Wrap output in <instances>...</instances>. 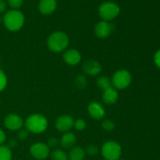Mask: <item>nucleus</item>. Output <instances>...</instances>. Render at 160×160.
<instances>
[{"label":"nucleus","mask_w":160,"mask_h":160,"mask_svg":"<svg viewBox=\"0 0 160 160\" xmlns=\"http://www.w3.org/2000/svg\"><path fill=\"white\" fill-rule=\"evenodd\" d=\"M2 21L8 30L11 31H17L24 23V16L20 11L16 9L9 10L5 14Z\"/></svg>","instance_id":"nucleus-1"},{"label":"nucleus","mask_w":160,"mask_h":160,"mask_svg":"<svg viewBox=\"0 0 160 160\" xmlns=\"http://www.w3.org/2000/svg\"><path fill=\"white\" fill-rule=\"evenodd\" d=\"M25 127L29 132L41 134L46 130L48 127V120L44 116L40 114H33L27 118Z\"/></svg>","instance_id":"nucleus-2"},{"label":"nucleus","mask_w":160,"mask_h":160,"mask_svg":"<svg viewBox=\"0 0 160 160\" xmlns=\"http://www.w3.org/2000/svg\"><path fill=\"white\" fill-rule=\"evenodd\" d=\"M69 44V38L65 33L56 31L48 38V46L54 52H60L67 48Z\"/></svg>","instance_id":"nucleus-3"},{"label":"nucleus","mask_w":160,"mask_h":160,"mask_svg":"<svg viewBox=\"0 0 160 160\" xmlns=\"http://www.w3.org/2000/svg\"><path fill=\"white\" fill-rule=\"evenodd\" d=\"M120 7L115 2H106L99 6L98 13L103 21H109L117 17L120 13Z\"/></svg>","instance_id":"nucleus-4"},{"label":"nucleus","mask_w":160,"mask_h":160,"mask_svg":"<svg viewBox=\"0 0 160 160\" xmlns=\"http://www.w3.org/2000/svg\"><path fill=\"white\" fill-rule=\"evenodd\" d=\"M122 149L117 142L109 141L106 142L102 148V154L106 160H118L121 156Z\"/></svg>","instance_id":"nucleus-5"},{"label":"nucleus","mask_w":160,"mask_h":160,"mask_svg":"<svg viewBox=\"0 0 160 160\" xmlns=\"http://www.w3.org/2000/svg\"><path fill=\"white\" fill-rule=\"evenodd\" d=\"M131 75L128 70H120L116 72L112 79V84L116 89H125L131 83Z\"/></svg>","instance_id":"nucleus-6"},{"label":"nucleus","mask_w":160,"mask_h":160,"mask_svg":"<svg viewBox=\"0 0 160 160\" xmlns=\"http://www.w3.org/2000/svg\"><path fill=\"white\" fill-rule=\"evenodd\" d=\"M31 156L37 159H45L49 155V148L46 144L38 142L34 144L30 148Z\"/></svg>","instance_id":"nucleus-7"},{"label":"nucleus","mask_w":160,"mask_h":160,"mask_svg":"<svg viewBox=\"0 0 160 160\" xmlns=\"http://www.w3.org/2000/svg\"><path fill=\"white\" fill-rule=\"evenodd\" d=\"M114 27L112 23L107 21H101L95 26V33L97 37L100 38H106L113 31Z\"/></svg>","instance_id":"nucleus-8"},{"label":"nucleus","mask_w":160,"mask_h":160,"mask_svg":"<svg viewBox=\"0 0 160 160\" xmlns=\"http://www.w3.org/2000/svg\"><path fill=\"white\" fill-rule=\"evenodd\" d=\"M5 126L11 131L20 130L23 127V122L21 117L17 114H9L5 118Z\"/></svg>","instance_id":"nucleus-9"},{"label":"nucleus","mask_w":160,"mask_h":160,"mask_svg":"<svg viewBox=\"0 0 160 160\" xmlns=\"http://www.w3.org/2000/svg\"><path fill=\"white\" fill-rule=\"evenodd\" d=\"M73 119L70 116L64 115L59 117L56 123V127L59 131L62 132H68L73 127Z\"/></svg>","instance_id":"nucleus-10"},{"label":"nucleus","mask_w":160,"mask_h":160,"mask_svg":"<svg viewBox=\"0 0 160 160\" xmlns=\"http://www.w3.org/2000/svg\"><path fill=\"white\" fill-rule=\"evenodd\" d=\"M84 73L90 76H96L102 71V66L95 60H88L83 65Z\"/></svg>","instance_id":"nucleus-11"},{"label":"nucleus","mask_w":160,"mask_h":160,"mask_svg":"<svg viewBox=\"0 0 160 160\" xmlns=\"http://www.w3.org/2000/svg\"><path fill=\"white\" fill-rule=\"evenodd\" d=\"M88 113L95 120H101L106 115V111L100 103L94 102L89 104Z\"/></svg>","instance_id":"nucleus-12"},{"label":"nucleus","mask_w":160,"mask_h":160,"mask_svg":"<svg viewBox=\"0 0 160 160\" xmlns=\"http://www.w3.org/2000/svg\"><path fill=\"white\" fill-rule=\"evenodd\" d=\"M64 61L70 66H75L81 60V55L78 50L70 48L67 50L63 54Z\"/></svg>","instance_id":"nucleus-13"},{"label":"nucleus","mask_w":160,"mask_h":160,"mask_svg":"<svg viewBox=\"0 0 160 160\" xmlns=\"http://www.w3.org/2000/svg\"><path fill=\"white\" fill-rule=\"evenodd\" d=\"M118 99V92L116 88L109 87L105 89L102 94V100L108 105L114 104Z\"/></svg>","instance_id":"nucleus-14"},{"label":"nucleus","mask_w":160,"mask_h":160,"mask_svg":"<svg viewBox=\"0 0 160 160\" xmlns=\"http://www.w3.org/2000/svg\"><path fill=\"white\" fill-rule=\"evenodd\" d=\"M56 8V0H40L39 10L42 14L48 15L55 11Z\"/></svg>","instance_id":"nucleus-15"},{"label":"nucleus","mask_w":160,"mask_h":160,"mask_svg":"<svg viewBox=\"0 0 160 160\" xmlns=\"http://www.w3.org/2000/svg\"><path fill=\"white\" fill-rule=\"evenodd\" d=\"M76 136L71 132H67L62 135L60 139V145L65 149L72 148L76 143Z\"/></svg>","instance_id":"nucleus-16"},{"label":"nucleus","mask_w":160,"mask_h":160,"mask_svg":"<svg viewBox=\"0 0 160 160\" xmlns=\"http://www.w3.org/2000/svg\"><path fill=\"white\" fill-rule=\"evenodd\" d=\"M85 156V150L81 147H73L69 153L70 160H83Z\"/></svg>","instance_id":"nucleus-17"},{"label":"nucleus","mask_w":160,"mask_h":160,"mask_svg":"<svg viewBox=\"0 0 160 160\" xmlns=\"http://www.w3.org/2000/svg\"><path fill=\"white\" fill-rule=\"evenodd\" d=\"M12 152L8 146L1 145L0 146V160H11Z\"/></svg>","instance_id":"nucleus-18"},{"label":"nucleus","mask_w":160,"mask_h":160,"mask_svg":"<svg viewBox=\"0 0 160 160\" xmlns=\"http://www.w3.org/2000/svg\"><path fill=\"white\" fill-rule=\"evenodd\" d=\"M97 85L98 88L105 90V89L111 87V81L107 77L102 76L97 80Z\"/></svg>","instance_id":"nucleus-19"},{"label":"nucleus","mask_w":160,"mask_h":160,"mask_svg":"<svg viewBox=\"0 0 160 160\" xmlns=\"http://www.w3.org/2000/svg\"><path fill=\"white\" fill-rule=\"evenodd\" d=\"M51 157L52 160H67L68 159L67 153L61 149L54 150L52 152Z\"/></svg>","instance_id":"nucleus-20"},{"label":"nucleus","mask_w":160,"mask_h":160,"mask_svg":"<svg viewBox=\"0 0 160 160\" xmlns=\"http://www.w3.org/2000/svg\"><path fill=\"white\" fill-rule=\"evenodd\" d=\"M76 86L80 89H83L87 86V79L84 75H78L75 80Z\"/></svg>","instance_id":"nucleus-21"},{"label":"nucleus","mask_w":160,"mask_h":160,"mask_svg":"<svg viewBox=\"0 0 160 160\" xmlns=\"http://www.w3.org/2000/svg\"><path fill=\"white\" fill-rule=\"evenodd\" d=\"M102 127L103 129L106 131L108 132H110V131H113V129L115 128V124L112 121L109 120H105L102 123Z\"/></svg>","instance_id":"nucleus-22"},{"label":"nucleus","mask_w":160,"mask_h":160,"mask_svg":"<svg viewBox=\"0 0 160 160\" xmlns=\"http://www.w3.org/2000/svg\"><path fill=\"white\" fill-rule=\"evenodd\" d=\"M85 152L91 156H94L98 154V148L95 145H90L86 148Z\"/></svg>","instance_id":"nucleus-23"},{"label":"nucleus","mask_w":160,"mask_h":160,"mask_svg":"<svg viewBox=\"0 0 160 160\" xmlns=\"http://www.w3.org/2000/svg\"><path fill=\"white\" fill-rule=\"evenodd\" d=\"M7 84V78L2 70H0V92L5 89Z\"/></svg>","instance_id":"nucleus-24"},{"label":"nucleus","mask_w":160,"mask_h":160,"mask_svg":"<svg viewBox=\"0 0 160 160\" xmlns=\"http://www.w3.org/2000/svg\"><path fill=\"white\" fill-rule=\"evenodd\" d=\"M73 126L76 128L78 131H83L84 128H86V123L84 122V120L79 119V120H77L76 121L73 123Z\"/></svg>","instance_id":"nucleus-25"},{"label":"nucleus","mask_w":160,"mask_h":160,"mask_svg":"<svg viewBox=\"0 0 160 160\" xmlns=\"http://www.w3.org/2000/svg\"><path fill=\"white\" fill-rule=\"evenodd\" d=\"M9 6L12 7V9H18L21 7L23 4V0H7Z\"/></svg>","instance_id":"nucleus-26"},{"label":"nucleus","mask_w":160,"mask_h":160,"mask_svg":"<svg viewBox=\"0 0 160 160\" xmlns=\"http://www.w3.org/2000/svg\"><path fill=\"white\" fill-rule=\"evenodd\" d=\"M28 134H29V131L27 129H20V131L17 134V137L20 141L26 140L28 138Z\"/></svg>","instance_id":"nucleus-27"},{"label":"nucleus","mask_w":160,"mask_h":160,"mask_svg":"<svg viewBox=\"0 0 160 160\" xmlns=\"http://www.w3.org/2000/svg\"><path fill=\"white\" fill-rule=\"evenodd\" d=\"M58 143H59V142H58L57 138H49L48 140V148H54V147H56L57 146Z\"/></svg>","instance_id":"nucleus-28"},{"label":"nucleus","mask_w":160,"mask_h":160,"mask_svg":"<svg viewBox=\"0 0 160 160\" xmlns=\"http://www.w3.org/2000/svg\"><path fill=\"white\" fill-rule=\"evenodd\" d=\"M154 61H155V63H156V65L159 68H160V50L156 52V54H155Z\"/></svg>","instance_id":"nucleus-29"},{"label":"nucleus","mask_w":160,"mask_h":160,"mask_svg":"<svg viewBox=\"0 0 160 160\" xmlns=\"http://www.w3.org/2000/svg\"><path fill=\"white\" fill-rule=\"evenodd\" d=\"M6 7V2L5 0H0V12H4Z\"/></svg>","instance_id":"nucleus-30"},{"label":"nucleus","mask_w":160,"mask_h":160,"mask_svg":"<svg viewBox=\"0 0 160 160\" xmlns=\"http://www.w3.org/2000/svg\"><path fill=\"white\" fill-rule=\"evenodd\" d=\"M5 141H6V134L2 130L0 129V145H2Z\"/></svg>","instance_id":"nucleus-31"},{"label":"nucleus","mask_w":160,"mask_h":160,"mask_svg":"<svg viewBox=\"0 0 160 160\" xmlns=\"http://www.w3.org/2000/svg\"><path fill=\"white\" fill-rule=\"evenodd\" d=\"M17 141L15 140V139H10V140L9 141V148H14V147L17 146Z\"/></svg>","instance_id":"nucleus-32"},{"label":"nucleus","mask_w":160,"mask_h":160,"mask_svg":"<svg viewBox=\"0 0 160 160\" xmlns=\"http://www.w3.org/2000/svg\"><path fill=\"white\" fill-rule=\"evenodd\" d=\"M2 17L0 16V23H2Z\"/></svg>","instance_id":"nucleus-33"},{"label":"nucleus","mask_w":160,"mask_h":160,"mask_svg":"<svg viewBox=\"0 0 160 160\" xmlns=\"http://www.w3.org/2000/svg\"><path fill=\"white\" fill-rule=\"evenodd\" d=\"M118 160H123V159H118Z\"/></svg>","instance_id":"nucleus-34"},{"label":"nucleus","mask_w":160,"mask_h":160,"mask_svg":"<svg viewBox=\"0 0 160 160\" xmlns=\"http://www.w3.org/2000/svg\"><path fill=\"white\" fill-rule=\"evenodd\" d=\"M105 160H106V159H105Z\"/></svg>","instance_id":"nucleus-35"}]
</instances>
